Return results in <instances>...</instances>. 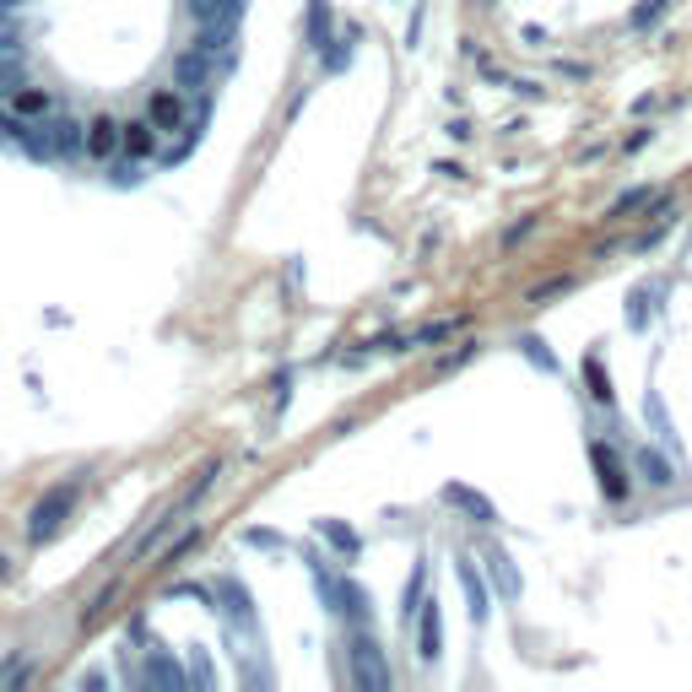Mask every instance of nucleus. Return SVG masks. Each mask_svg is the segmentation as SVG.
<instances>
[{
  "label": "nucleus",
  "instance_id": "nucleus-1",
  "mask_svg": "<svg viewBox=\"0 0 692 692\" xmlns=\"http://www.w3.org/2000/svg\"><path fill=\"white\" fill-rule=\"evenodd\" d=\"M352 676H357L363 687H390V665H384L379 644H374L368 633L352 638Z\"/></svg>",
  "mask_w": 692,
  "mask_h": 692
},
{
  "label": "nucleus",
  "instance_id": "nucleus-2",
  "mask_svg": "<svg viewBox=\"0 0 692 692\" xmlns=\"http://www.w3.org/2000/svg\"><path fill=\"white\" fill-rule=\"evenodd\" d=\"M146 119H152L157 130H190V109H184V92H152V103H146Z\"/></svg>",
  "mask_w": 692,
  "mask_h": 692
},
{
  "label": "nucleus",
  "instance_id": "nucleus-3",
  "mask_svg": "<svg viewBox=\"0 0 692 692\" xmlns=\"http://www.w3.org/2000/svg\"><path fill=\"white\" fill-rule=\"evenodd\" d=\"M65 509H71V487H55V492H44L38 498V509H33V541H49L60 530V519H65Z\"/></svg>",
  "mask_w": 692,
  "mask_h": 692
},
{
  "label": "nucleus",
  "instance_id": "nucleus-4",
  "mask_svg": "<svg viewBox=\"0 0 692 692\" xmlns=\"http://www.w3.org/2000/svg\"><path fill=\"white\" fill-rule=\"evenodd\" d=\"M590 460H595V471H601L606 498H611V503L628 498V471H622V460L611 455V444H601V438H595V444H590Z\"/></svg>",
  "mask_w": 692,
  "mask_h": 692
},
{
  "label": "nucleus",
  "instance_id": "nucleus-5",
  "mask_svg": "<svg viewBox=\"0 0 692 692\" xmlns=\"http://www.w3.org/2000/svg\"><path fill=\"white\" fill-rule=\"evenodd\" d=\"M125 152V125H114V119H92L87 125V157H98V163H109V157Z\"/></svg>",
  "mask_w": 692,
  "mask_h": 692
},
{
  "label": "nucleus",
  "instance_id": "nucleus-6",
  "mask_svg": "<svg viewBox=\"0 0 692 692\" xmlns=\"http://www.w3.org/2000/svg\"><path fill=\"white\" fill-rule=\"evenodd\" d=\"M444 503H455V509L471 519V525H492V519H498V509H492V503L482 498V492H471V487H455L449 482L444 487Z\"/></svg>",
  "mask_w": 692,
  "mask_h": 692
},
{
  "label": "nucleus",
  "instance_id": "nucleus-7",
  "mask_svg": "<svg viewBox=\"0 0 692 692\" xmlns=\"http://www.w3.org/2000/svg\"><path fill=\"white\" fill-rule=\"evenodd\" d=\"M487 574H492V584H498V595H503V601H519V590H525V579H519V568L509 563V552L487 547Z\"/></svg>",
  "mask_w": 692,
  "mask_h": 692
},
{
  "label": "nucleus",
  "instance_id": "nucleus-8",
  "mask_svg": "<svg viewBox=\"0 0 692 692\" xmlns=\"http://www.w3.org/2000/svg\"><path fill=\"white\" fill-rule=\"evenodd\" d=\"M195 22H217V28H238L244 17V0H190Z\"/></svg>",
  "mask_w": 692,
  "mask_h": 692
},
{
  "label": "nucleus",
  "instance_id": "nucleus-9",
  "mask_svg": "<svg viewBox=\"0 0 692 692\" xmlns=\"http://www.w3.org/2000/svg\"><path fill=\"white\" fill-rule=\"evenodd\" d=\"M173 76H179V87L190 92V87H206L211 82V60H206V49H184L179 65H173Z\"/></svg>",
  "mask_w": 692,
  "mask_h": 692
},
{
  "label": "nucleus",
  "instance_id": "nucleus-10",
  "mask_svg": "<svg viewBox=\"0 0 692 692\" xmlns=\"http://www.w3.org/2000/svg\"><path fill=\"white\" fill-rule=\"evenodd\" d=\"M157 136H163V130H157L152 119H130V125H125V157H136V163H141V157H152Z\"/></svg>",
  "mask_w": 692,
  "mask_h": 692
},
{
  "label": "nucleus",
  "instance_id": "nucleus-11",
  "mask_svg": "<svg viewBox=\"0 0 692 692\" xmlns=\"http://www.w3.org/2000/svg\"><path fill=\"white\" fill-rule=\"evenodd\" d=\"M49 109H55V98H49L44 87H17L11 92V114H22V119H44Z\"/></svg>",
  "mask_w": 692,
  "mask_h": 692
},
{
  "label": "nucleus",
  "instance_id": "nucleus-12",
  "mask_svg": "<svg viewBox=\"0 0 692 692\" xmlns=\"http://www.w3.org/2000/svg\"><path fill=\"white\" fill-rule=\"evenodd\" d=\"M49 141H55L60 157H76L87 146V130L76 125V119H49Z\"/></svg>",
  "mask_w": 692,
  "mask_h": 692
},
{
  "label": "nucleus",
  "instance_id": "nucleus-13",
  "mask_svg": "<svg viewBox=\"0 0 692 692\" xmlns=\"http://www.w3.org/2000/svg\"><path fill=\"white\" fill-rule=\"evenodd\" d=\"M455 574H460V584H465V606H471V617H476V622H487V611H492V606H487V590H482V579H476V568L460 557Z\"/></svg>",
  "mask_w": 692,
  "mask_h": 692
},
{
  "label": "nucleus",
  "instance_id": "nucleus-14",
  "mask_svg": "<svg viewBox=\"0 0 692 692\" xmlns=\"http://www.w3.org/2000/svg\"><path fill=\"white\" fill-rule=\"evenodd\" d=\"M417 649L422 660H438V601H422L417 611Z\"/></svg>",
  "mask_w": 692,
  "mask_h": 692
},
{
  "label": "nucleus",
  "instance_id": "nucleus-15",
  "mask_svg": "<svg viewBox=\"0 0 692 692\" xmlns=\"http://www.w3.org/2000/svg\"><path fill=\"white\" fill-rule=\"evenodd\" d=\"M633 460H638V471H644V482H655V487L676 482V471L665 465V455H655V449H633Z\"/></svg>",
  "mask_w": 692,
  "mask_h": 692
},
{
  "label": "nucleus",
  "instance_id": "nucleus-16",
  "mask_svg": "<svg viewBox=\"0 0 692 692\" xmlns=\"http://www.w3.org/2000/svg\"><path fill=\"white\" fill-rule=\"evenodd\" d=\"M146 682H163V687H184V676H179V665H173V660L152 655V665H146Z\"/></svg>",
  "mask_w": 692,
  "mask_h": 692
},
{
  "label": "nucleus",
  "instance_id": "nucleus-17",
  "mask_svg": "<svg viewBox=\"0 0 692 692\" xmlns=\"http://www.w3.org/2000/svg\"><path fill=\"white\" fill-rule=\"evenodd\" d=\"M584 374H590V395H595V401H601V406H611V379H606V368L590 357V363H584Z\"/></svg>",
  "mask_w": 692,
  "mask_h": 692
},
{
  "label": "nucleus",
  "instance_id": "nucleus-18",
  "mask_svg": "<svg viewBox=\"0 0 692 692\" xmlns=\"http://www.w3.org/2000/svg\"><path fill=\"white\" fill-rule=\"evenodd\" d=\"M649 201H655V190H628V195H617V201H611V217H628V211L649 206Z\"/></svg>",
  "mask_w": 692,
  "mask_h": 692
},
{
  "label": "nucleus",
  "instance_id": "nucleus-19",
  "mask_svg": "<svg viewBox=\"0 0 692 692\" xmlns=\"http://www.w3.org/2000/svg\"><path fill=\"white\" fill-rule=\"evenodd\" d=\"M649 298H655V287H638V292H633V309H628V325H633V330L649 325Z\"/></svg>",
  "mask_w": 692,
  "mask_h": 692
},
{
  "label": "nucleus",
  "instance_id": "nucleus-20",
  "mask_svg": "<svg viewBox=\"0 0 692 692\" xmlns=\"http://www.w3.org/2000/svg\"><path fill=\"white\" fill-rule=\"evenodd\" d=\"M319 530H325V536L336 541L341 552H357V536H352V530H346V525H336V519H319Z\"/></svg>",
  "mask_w": 692,
  "mask_h": 692
},
{
  "label": "nucleus",
  "instance_id": "nucleus-21",
  "mask_svg": "<svg viewBox=\"0 0 692 692\" xmlns=\"http://www.w3.org/2000/svg\"><path fill=\"white\" fill-rule=\"evenodd\" d=\"M17 682H33L28 660H6V671H0V687H17Z\"/></svg>",
  "mask_w": 692,
  "mask_h": 692
},
{
  "label": "nucleus",
  "instance_id": "nucleus-22",
  "mask_svg": "<svg viewBox=\"0 0 692 692\" xmlns=\"http://www.w3.org/2000/svg\"><path fill=\"white\" fill-rule=\"evenodd\" d=\"M309 33H314V44H325V38H330V11H325V0H314V17H309Z\"/></svg>",
  "mask_w": 692,
  "mask_h": 692
},
{
  "label": "nucleus",
  "instance_id": "nucleus-23",
  "mask_svg": "<svg viewBox=\"0 0 692 692\" xmlns=\"http://www.w3.org/2000/svg\"><path fill=\"white\" fill-rule=\"evenodd\" d=\"M195 547H201V530H184V536L173 541V552L163 557V563H179V557H184V552H195Z\"/></svg>",
  "mask_w": 692,
  "mask_h": 692
},
{
  "label": "nucleus",
  "instance_id": "nucleus-24",
  "mask_svg": "<svg viewBox=\"0 0 692 692\" xmlns=\"http://www.w3.org/2000/svg\"><path fill=\"white\" fill-rule=\"evenodd\" d=\"M568 287H574V276H557V282H547V287L530 292V303H547V298H557V292H568Z\"/></svg>",
  "mask_w": 692,
  "mask_h": 692
},
{
  "label": "nucleus",
  "instance_id": "nucleus-25",
  "mask_svg": "<svg viewBox=\"0 0 692 692\" xmlns=\"http://www.w3.org/2000/svg\"><path fill=\"white\" fill-rule=\"evenodd\" d=\"M114 601H119V584H109V590H103L98 601H92V611H87V622H98V617H103V611H109Z\"/></svg>",
  "mask_w": 692,
  "mask_h": 692
},
{
  "label": "nucleus",
  "instance_id": "nucleus-26",
  "mask_svg": "<svg viewBox=\"0 0 692 692\" xmlns=\"http://www.w3.org/2000/svg\"><path fill=\"white\" fill-rule=\"evenodd\" d=\"M525 352H530V357H536V363H541V368H547V374H552V368H557V363H552V352H547V346H541L536 336H525Z\"/></svg>",
  "mask_w": 692,
  "mask_h": 692
},
{
  "label": "nucleus",
  "instance_id": "nucleus-27",
  "mask_svg": "<svg viewBox=\"0 0 692 692\" xmlns=\"http://www.w3.org/2000/svg\"><path fill=\"white\" fill-rule=\"evenodd\" d=\"M665 6H671V0H644V6H638V17H633V22H638V28H644V22H649V17H660Z\"/></svg>",
  "mask_w": 692,
  "mask_h": 692
},
{
  "label": "nucleus",
  "instance_id": "nucleus-28",
  "mask_svg": "<svg viewBox=\"0 0 692 692\" xmlns=\"http://www.w3.org/2000/svg\"><path fill=\"white\" fill-rule=\"evenodd\" d=\"M11 55H22V38L17 33H0V60H11Z\"/></svg>",
  "mask_w": 692,
  "mask_h": 692
},
{
  "label": "nucleus",
  "instance_id": "nucleus-29",
  "mask_svg": "<svg viewBox=\"0 0 692 692\" xmlns=\"http://www.w3.org/2000/svg\"><path fill=\"white\" fill-rule=\"evenodd\" d=\"M249 541L255 547H282V536H271V530H249Z\"/></svg>",
  "mask_w": 692,
  "mask_h": 692
},
{
  "label": "nucleus",
  "instance_id": "nucleus-30",
  "mask_svg": "<svg viewBox=\"0 0 692 692\" xmlns=\"http://www.w3.org/2000/svg\"><path fill=\"white\" fill-rule=\"evenodd\" d=\"M530 228H536V217H525V222H514V228H509V244H519V238H525Z\"/></svg>",
  "mask_w": 692,
  "mask_h": 692
},
{
  "label": "nucleus",
  "instance_id": "nucleus-31",
  "mask_svg": "<svg viewBox=\"0 0 692 692\" xmlns=\"http://www.w3.org/2000/svg\"><path fill=\"white\" fill-rule=\"evenodd\" d=\"M11 6H17V0H0V11H11Z\"/></svg>",
  "mask_w": 692,
  "mask_h": 692
}]
</instances>
